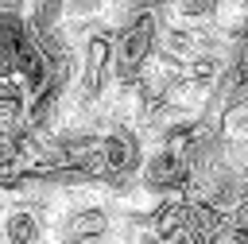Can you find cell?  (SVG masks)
<instances>
[{
    "instance_id": "cell-3",
    "label": "cell",
    "mask_w": 248,
    "mask_h": 244,
    "mask_svg": "<svg viewBox=\"0 0 248 244\" xmlns=\"http://www.w3.org/2000/svg\"><path fill=\"white\" fill-rule=\"evenodd\" d=\"M0 244H50V232L27 205L8 198L0 213Z\"/></svg>"
},
{
    "instance_id": "cell-1",
    "label": "cell",
    "mask_w": 248,
    "mask_h": 244,
    "mask_svg": "<svg viewBox=\"0 0 248 244\" xmlns=\"http://www.w3.org/2000/svg\"><path fill=\"white\" fill-rule=\"evenodd\" d=\"M159 39H163V15L159 4L147 8L143 15H136L128 27H120L112 35V85L116 89H132L143 70L155 62L159 54Z\"/></svg>"
},
{
    "instance_id": "cell-2",
    "label": "cell",
    "mask_w": 248,
    "mask_h": 244,
    "mask_svg": "<svg viewBox=\"0 0 248 244\" xmlns=\"http://www.w3.org/2000/svg\"><path fill=\"white\" fill-rule=\"evenodd\" d=\"M190 182H194V170H190L186 155H174L167 147H147V159H143V170H140V190L151 201L186 198Z\"/></svg>"
},
{
    "instance_id": "cell-4",
    "label": "cell",
    "mask_w": 248,
    "mask_h": 244,
    "mask_svg": "<svg viewBox=\"0 0 248 244\" xmlns=\"http://www.w3.org/2000/svg\"><path fill=\"white\" fill-rule=\"evenodd\" d=\"M190 225V201L186 198H163L147 213V232L155 244H174Z\"/></svg>"
}]
</instances>
